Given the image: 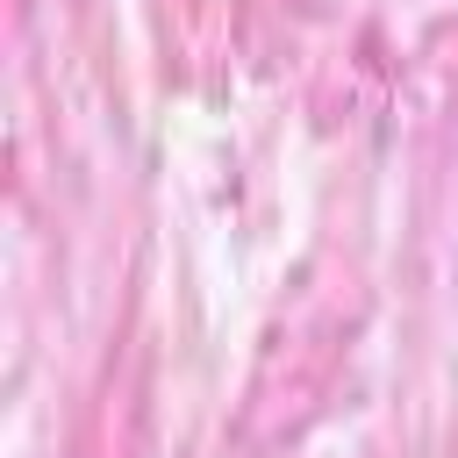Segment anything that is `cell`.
I'll return each mask as SVG.
<instances>
[]
</instances>
